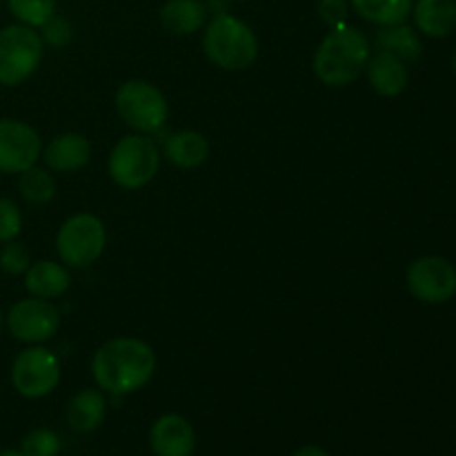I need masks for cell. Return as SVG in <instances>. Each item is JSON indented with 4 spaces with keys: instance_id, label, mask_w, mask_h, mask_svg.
I'll return each instance as SVG.
<instances>
[{
    "instance_id": "1",
    "label": "cell",
    "mask_w": 456,
    "mask_h": 456,
    "mask_svg": "<svg viewBox=\"0 0 456 456\" xmlns=\"http://www.w3.org/2000/svg\"><path fill=\"white\" fill-rule=\"evenodd\" d=\"M156 370V354L138 338H111L98 347L92 372L98 387L111 396H125L150 383Z\"/></svg>"
},
{
    "instance_id": "2",
    "label": "cell",
    "mask_w": 456,
    "mask_h": 456,
    "mask_svg": "<svg viewBox=\"0 0 456 456\" xmlns=\"http://www.w3.org/2000/svg\"><path fill=\"white\" fill-rule=\"evenodd\" d=\"M370 61V40L356 27H332L314 53V71L321 83L343 87L359 78Z\"/></svg>"
},
{
    "instance_id": "3",
    "label": "cell",
    "mask_w": 456,
    "mask_h": 456,
    "mask_svg": "<svg viewBox=\"0 0 456 456\" xmlns=\"http://www.w3.org/2000/svg\"><path fill=\"white\" fill-rule=\"evenodd\" d=\"M203 49L205 56L221 69L240 71L256 61L258 40L248 22L223 12L205 25Z\"/></svg>"
},
{
    "instance_id": "4",
    "label": "cell",
    "mask_w": 456,
    "mask_h": 456,
    "mask_svg": "<svg viewBox=\"0 0 456 456\" xmlns=\"http://www.w3.org/2000/svg\"><path fill=\"white\" fill-rule=\"evenodd\" d=\"M43 61V38L34 27L9 25L0 29V85H22Z\"/></svg>"
},
{
    "instance_id": "5",
    "label": "cell",
    "mask_w": 456,
    "mask_h": 456,
    "mask_svg": "<svg viewBox=\"0 0 456 456\" xmlns=\"http://www.w3.org/2000/svg\"><path fill=\"white\" fill-rule=\"evenodd\" d=\"M160 165L159 147L142 134L120 138L110 154V174L116 185L125 190L145 187L156 176Z\"/></svg>"
},
{
    "instance_id": "6",
    "label": "cell",
    "mask_w": 456,
    "mask_h": 456,
    "mask_svg": "<svg viewBox=\"0 0 456 456\" xmlns=\"http://www.w3.org/2000/svg\"><path fill=\"white\" fill-rule=\"evenodd\" d=\"M116 111L132 129L141 134L160 132L167 123V101L156 85L147 80H127L116 92Z\"/></svg>"
},
{
    "instance_id": "7",
    "label": "cell",
    "mask_w": 456,
    "mask_h": 456,
    "mask_svg": "<svg viewBox=\"0 0 456 456\" xmlns=\"http://www.w3.org/2000/svg\"><path fill=\"white\" fill-rule=\"evenodd\" d=\"M105 227L92 214H76L62 223L56 236V249L67 267H85L105 249Z\"/></svg>"
},
{
    "instance_id": "8",
    "label": "cell",
    "mask_w": 456,
    "mask_h": 456,
    "mask_svg": "<svg viewBox=\"0 0 456 456\" xmlns=\"http://www.w3.org/2000/svg\"><path fill=\"white\" fill-rule=\"evenodd\" d=\"M61 381V363L47 347L31 346L16 356L12 365V383L25 399H43Z\"/></svg>"
},
{
    "instance_id": "9",
    "label": "cell",
    "mask_w": 456,
    "mask_h": 456,
    "mask_svg": "<svg viewBox=\"0 0 456 456\" xmlns=\"http://www.w3.org/2000/svg\"><path fill=\"white\" fill-rule=\"evenodd\" d=\"M408 288L423 303H448L456 294V267L444 256L417 258L408 267Z\"/></svg>"
},
{
    "instance_id": "10",
    "label": "cell",
    "mask_w": 456,
    "mask_h": 456,
    "mask_svg": "<svg viewBox=\"0 0 456 456\" xmlns=\"http://www.w3.org/2000/svg\"><path fill=\"white\" fill-rule=\"evenodd\" d=\"M7 330L16 341L22 343H45L58 332L61 312L53 303L45 298H25L18 301L4 316Z\"/></svg>"
},
{
    "instance_id": "11",
    "label": "cell",
    "mask_w": 456,
    "mask_h": 456,
    "mask_svg": "<svg viewBox=\"0 0 456 456\" xmlns=\"http://www.w3.org/2000/svg\"><path fill=\"white\" fill-rule=\"evenodd\" d=\"M43 154V142L31 125L13 118H0V172L20 174L34 167Z\"/></svg>"
},
{
    "instance_id": "12",
    "label": "cell",
    "mask_w": 456,
    "mask_h": 456,
    "mask_svg": "<svg viewBox=\"0 0 456 456\" xmlns=\"http://www.w3.org/2000/svg\"><path fill=\"white\" fill-rule=\"evenodd\" d=\"M150 445L156 456H191L196 432L181 414H163L150 430Z\"/></svg>"
},
{
    "instance_id": "13",
    "label": "cell",
    "mask_w": 456,
    "mask_h": 456,
    "mask_svg": "<svg viewBox=\"0 0 456 456\" xmlns=\"http://www.w3.org/2000/svg\"><path fill=\"white\" fill-rule=\"evenodd\" d=\"M40 156L53 172H78L92 159V145L80 134L67 132L53 138Z\"/></svg>"
},
{
    "instance_id": "14",
    "label": "cell",
    "mask_w": 456,
    "mask_h": 456,
    "mask_svg": "<svg viewBox=\"0 0 456 456\" xmlns=\"http://www.w3.org/2000/svg\"><path fill=\"white\" fill-rule=\"evenodd\" d=\"M412 16L423 36L448 38L456 31V0H417Z\"/></svg>"
},
{
    "instance_id": "15",
    "label": "cell",
    "mask_w": 456,
    "mask_h": 456,
    "mask_svg": "<svg viewBox=\"0 0 456 456\" xmlns=\"http://www.w3.org/2000/svg\"><path fill=\"white\" fill-rule=\"evenodd\" d=\"M368 78L370 85L377 94L386 98H395L399 94L405 92L408 87V67L401 58L392 56V53L386 52H377V56H372L368 61Z\"/></svg>"
},
{
    "instance_id": "16",
    "label": "cell",
    "mask_w": 456,
    "mask_h": 456,
    "mask_svg": "<svg viewBox=\"0 0 456 456\" xmlns=\"http://www.w3.org/2000/svg\"><path fill=\"white\" fill-rule=\"evenodd\" d=\"M159 18L169 34L190 36L208 25V4L203 0H167L160 7Z\"/></svg>"
},
{
    "instance_id": "17",
    "label": "cell",
    "mask_w": 456,
    "mask_h": 456,
    "mask_svg": "<svg viewBox=\"0 0 456 456\" xmlns=\"http://www.w3.org/2000/svg\"><path fill=\"white\" fill-rule=\"evenodd\" d=\"M107 401L102 392L98 390H80L78 395L71 396L67 403V423L78 435H89V432L98 430L105 421Z\"/></svg>"
},
{
    "instance_id": "18",
    "label": "cell",
    "mask_w": 456,
    "mask_h": 456,
    "mask_svg": "<svg viewBox=\"0 0 456 456\" xmlns=\"http://www.w3.org/2000/svg\"><path fill=\"white\" fill-rule=\"evenodd\" d=\"M71 279L67 267L53 261H38L25 272V288L36 298H58L67 292Z\"/></svg>"
},
{
    "instance_id": "19",
    "label": "cell",
    "mask_w": 456,
    "mask_h": 456,
    "mask_svg": "<svg viewBox=\"0 0 456 456\" xmlns=\"http://www.w3.org/2000/svg\"><path fill=\"white\" fill-rule=\"evenodd\" d=\"M165 156L169 159V163L178 165V167H199V165L208 160L209 142L203 134L183 129V132L167 136V141H165Z\"/></svg>"
},
{
    "instance_id": "20",
    "label": "cell",
    "mask_w": 456,
    "mask_h": 456,
    "mask_svg": "<svg viewBox=\"0 0 456 456\" xmlns=\"http://www.w3.org/2000/svg\"><path fill=\"white\" fill-rule=\"evenodd\" d=\"M377 49L401 58L408 65V62H417L421 58L423 43L412 27L401 22V25L381 27V31L377 34Z\"/></svg>"
},
{
    "instance_id": "21",
    "label": "cell",
    "mask_w": 456,
    "mask_h": 456,
    "mask_svg": "<svg viewBox=\"0 0 456 456\" xmlns=\"http://www.w3.org/2000/svg\"><path fill=\"white\" fill-rule=\"evenodd\" d=\"M350 3L363 20L379 27H392L408 20L414 0H350Z\"/></svg>"
},
{
    "instance_id": "22",
    "label": "cell",
    "mask_w": 456,
    "mask_h": 456,
    "mask_svg": "<svg viewBox=\"0 0 456 456\" xmlns=\"http://www.w3.org/2000/svg\"><path fill=\"white\" fill-rule=\"evenodd\" d=\"M18 190H20L22 199L31 205H45L56 196V183H53L52 174H47L40 167H29L20 172V181H18Z\"/></svg>"
},
{
    "instance_id": "23",
    "label": "cell",
    "mask_w": 456,
    "mask_h": 456,
    "mask_svg": "<svg viewBox=\"0 0 456 456\" xmlns=\"http://www.w3.org/2000/svg\"><path fill=\"white\" fill-rule=\"evenodd\" d=\"M7 7L20 25L34 29L56 16V0H7Z\"/></svg>"
},
{
    "instance_id": "24",
    "label": "cell",
    "mask_w": 456,
    "mask_h": 456,
    "mask_svg": "<svg viewBox=\"0 0 456 456\" xmlns=\"http://www.w3.org/2000/svg\"><path fill=\"white\" fill-rule=\"evenodd\" d=\"M20 450L27 456H58L61 452V439L56 432L47 430V428H38L25 435Z\"/></svg>"
},
{
    "instance_id": "25",
    "label": "cell",
    "mask_w": 456,
    "mask_h": 456,
    "mask_svg": "<svg viewBox=\"0 0 456 456\" xmlns=\"http://www.w3.org/2000/svg\"><path fill=\"white\" fill-rule=\"evenodd\" d=\"M31 265L29 249L25 248L18 240H9V243H3V249H0V270L4 274H25Z\"/></svg>"
},
{
    "instance_id": "26",
    "label": "cell",
    "mask_w": 456,
    "mask_h": 456,
    "mask_svg": "<svg viewBox=\"0 0 456 456\" xmlns=\"http://www.w3.org/2000/svg\"><path fill=\"white\" fill-rule=\"evenodd\" d=\"M22 230V214L12 199H0V243L16 240Z\"/></svg>"
},
{
    "instance_id": "27",
    "label": "cell",
    "mask_w": 456,
    "mask_h": 456,
    "mask_svg": "<svg viewBox=\"0 0 456 456\" xmlns=\"http://www.w3.org/2000/svg\"><path fill=\"white\" fill-rule=\"evenodd\" d=\"M40 29H43V34H40L43 43L52 45V47L56 49L65 47L71 40V25L61 16H52Z\"/></svg>"
},
{
    "instance_id": "28",
    "label": "cell",
    "mask_w": 456,
    "mask_h": 456,
    "mask_svg": "<svg viewBox=\"0 0 456 456\" xmlns=\"http://www.w3.org/2000/svg\"><path fill=\"white\" fill-rule=\"evenodd\" d=\"M316 12H319L321 20L332 29V27L346 25L347 13H350V3L347 0H319Z\"/></svg>"
},
{
    "instance_id": "29",
    "label": "cell",
    "mask_w": 456,
    "mask_h": 456,
    "mask_svg": "<svg viewBox=\"0 0 456 456\" xmlns=\"http://www.w3.org/2000/svg\"><path fill=\"white\" fill-rule=\"evenodd\" d=\"M292 456H330V452L319 445H305V448H298Z\"/></svg>"
},
{
    "instance_id": "30",
    "label": "cell",
    "mask_w": 456,
    "mask_h": 456,
    "mask_svg": "<svg viewBox=\"0 0 456 456\" xmlns=\"http://www.w3.org/2000/svg\"><path fill=\"white\" fill-rule=\"evenodd\" d=\"M0 456H27V454L22 452V450H3Z\"/></svg>"
},
{
    "instance_id": "31",
    "label": "cell",
    "mask_w": 456,
    "mask_h": 456,
    "mask_svg": "<svg viewBox=\"0 0 456 456\" xmlns=\"http://www.w3.org/2000/svg\"><path fill=\"white\" fill-rule=\"evenodd\" d=\"M3 325H4V314L3 310H0V332H3Z\"/></svg>"
},
{
    "instance_id": "32",
    "label": "cell",
    "mask_w": 456,
    "mask_h": 456,
    "mask_svg": "<svg viewBox=\"0 0 456 456\" xmlns=\"http://www.w3.org/2000/svg\"><path fill=\"white\" fill-rule=\"evenodd\" d=\"M452 67H454V74H456V53H454V61H452Z\"/></svg>"
}]
</instances>
